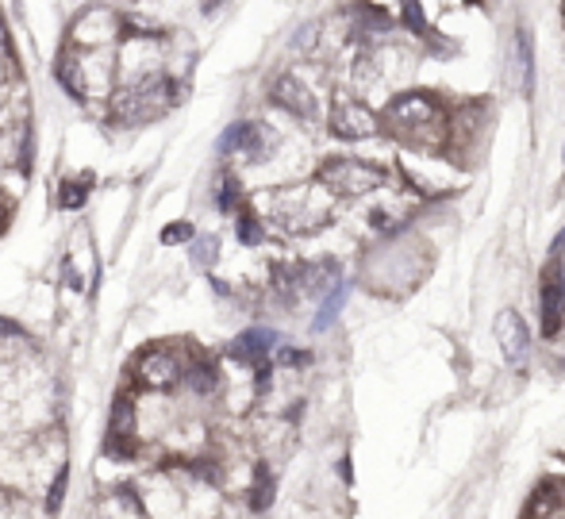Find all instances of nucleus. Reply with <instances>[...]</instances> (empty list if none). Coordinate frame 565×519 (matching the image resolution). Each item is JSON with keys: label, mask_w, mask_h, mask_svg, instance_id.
Masks as SVG:
<instances>
[{"label": "nucleus", "mask_w": 565, "mask_h": 519, "mask_svg": "<svg viewBox=\"0 0 565 519\" xmlns=\"http://www.w3.org/2000/svg\"><path fill=\"white\" fill-rule=\"evenodd\" d=\"M28 74L15 54V43L8 35V23L0 15V227L12 215V193L4 178L20 173L28 162L31 147V97H28Z\"/></svg>", "instance_id": "1"}, {"label": "nucleus", "mask_w": 565, "mask_h": 519, "mask_svg": "<svg viewBox=\"0 0 565 519\" xmlns=\"http://www.w3.org/2000/svg\"><path fill=\"white\" fill-rule=\"evenodd\" d=\"M385 139L412 150H447L450 147V100L431 89H401L381 108Z\"/></svg>", "instance_id": "2"}, {"label": "nucleus", "mask_w": 565, "mask_h": 519, "mask_svg": "<svg viewBox=\"0 0 565 519\" xmlns=\"http://www.w3.org/2000/svg\"><path fill=\"white\" fill-rule=\"evenodd\" d=\"M431 258H427L424 243L419 239L393 235L388 243L373 246L365 254V277H370L373 289L381 293H408L419 285V277L427 274Z\"/></svg>", "instance_id": "3"}, {"label": "nucleus", "mask_w": 565, "mask_h": 519, "mask_svg": "<svg viewBox=\"0 0 565 519\" xmlns=\"http://www.w3.org/2000/svg\"><path fill=\"white\" fill-rule=\"evenodd\" d=\"M396 173H401L404 186L416 189L424 201H443V197L458 193V189L466 186L469 166H461L450 150L401 147V155H396Z\"/></svg>", "instance_id": "4"}, {"label": "nucleus", "mask_w": 565, "mask_h": 519, "mask_svg": "<svg viewBox=\"0 0 565 519\" xmlns=\"http://www.w3.org/2000/svg\"><path fill=\"white\" fill-rule=\"evenodd\" d=\"M316 178H320L339 201H362V197L388 189L401 173L388 170V166H377L365 155H331L316 166Z\"/></svg>", "instance_id": "5"}, {"label": "nucleus", "mask_w": 565, "mask_h": 519, "mask_svg": "<svg viewBox=\"0 0 565 519\" xmlns=\"http://www.w3.org/2000/svg\"><path fill=\"white\" fill-rule=\"evenodd\" d=\"M323 124L328 131L342 142H373L385 139V124H381V112L373 108L370 100L354 97L347 89H335L328 100V112H323Z\"/></svg>", "instance_id": "6"}, {"label": "nucleus", "mask_w": 565, "mask_h": 519, "mask_svg": "<svg viewBox=\"0 0 565 519\" xmlns=\"http://www.w3.org/2000/svg\"><path fill=\"white\" fill-rule=\"evenodd\" d=\"M492 131V116L484 100H458L450 104V155L461 166H469V158L481 155L484 139Z\"/></svg>", "instance_id": "7"}, {"label": "nucleus", "mask_w": 565, "mask_h": 519, "mask_svg": "<svg viewBox=\"0 0 565 519\" xmlns=\"http://www.w3.org/2000/svg\"><path fill=\"white\" fill-rule=\"evenodd\" d=\"M504 82L512 93H535V39L531 31L515 28L508 39V66H504Z\"/></svg>", "instance_id": "8"}, {"label": "nucleus", "mask_w": 565, "mask_h": 519, "mask_svg": "<svg viewBox=\"0 0 565 519\" xmlns=\"http://www.w3.org/2000/svg\"><path fill=\"white\" fill-rule=\"evenodd\" d=\"M492 331H497V347H500V354H504L508 362H512V366L527 362V354H531V327L523 324L520 311L504 308L497 316V324H492Z\"/></svg>", "instance_id": "9"}, {"label": "nucleus", "mask_w": 565, "mask_h": 519, "mask_svg": "<svg viewBox=\"0 0 565 519\" xmlns=\"http://www.w3.org/2000/svg\"><path fill=\"white\" fill-rule=\"evenodd\" d=\"M342 300H347V282H335L328 289V297H323V305H320V316H316V331H328V327L335 324L339 311H342Z\"/></svg>", "instance_id": "10"}, {"label": "nucleus", "mask_w": 565, "mask_h": 519, "mask_svg": "<svg viewBox=\"0 0 565 519\" xmlns=\"http://www.w3.org/2000/svg\"><path fill=\"white\" fill-rule=\"evenodd\" d=\"M562 20H565V0H562Z\"/></svg>", "instance_id": "11"}]
</instances>
